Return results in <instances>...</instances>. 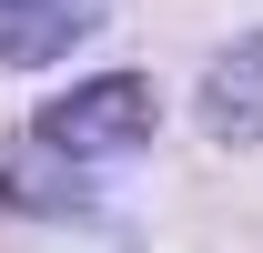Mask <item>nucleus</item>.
<instances>
[{
    "label": "nucleus",
    "instance_id": "nucleus-1",
    "mask_svg": "<svg viewBox=\"0 0 263 253\" xmlns=\"http://www.w3.org/2000/svg\"><path fill=\"white\" fill-rule=\"evenodd\" d=\"M152 122H162V92L142 81V71H91V81H71V92L41 101V152L51 162H122L152 142Z\"/></svg>",
    "mask_w": 263,
    "mask_h": 253
},
{
    "label": "nucleus",
    "instance_id": "nucleus-2",
    "mask_svg": "<svg viewBox=\"0 0 263 253\" xmlns=\"http://www.w3.org/2000/svg\"><path fill=\"white\" fill-rule=\"evenodd\" d=\"M193 122L213 132L223 152H253V142H263V31L223 41V51L202 61V81H193Z\"/></svg>",
    "mask_w": 263,
    "mask_h": 253
},
{
    "label": "nucleus",
    "instance_id": "nucleus-3",
    "mask_svg": "<svg viewBox=\"0 0 263 253\" xmlns=\"http://www.w3.org/2000/svg\"><path fill=\"white\" fill-rule=\"evenodd\" d=\"M111 21V0H0V71H51Z\"/></svg>",
    "mask_w": 263,
    "mask_h": 253
}]
</instances>
